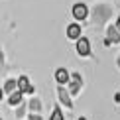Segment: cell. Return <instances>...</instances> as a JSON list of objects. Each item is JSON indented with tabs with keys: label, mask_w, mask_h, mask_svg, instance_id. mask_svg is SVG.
I'll use <instances>...</instances> for the list:
<instances>
[{
	"label": "cell",
	"mask_w": 120,
	"mask_h": 120,
	"mask_svg": "<svg viewBox=\"0 0 120 120\" xmlns=\"http://www.w3.org/2000/svg\"><path fill=\"white\" fill-rule=\"evenodd\" d=\"M116 30L120 32V16H118V20H116Z\"/></svg>",
	"instance_id": "cell-14"
},
{
	"label": "cell",
	"mask_w": 120,
	"mask_h": 120,
	"mask_svg": "<svg viewBox=\"0 0 120 120\" xmlns=\"http://www.w3.org/2000/svg\"><path fill=\"white\" fill-rule=\"evenodd\" d=\"M16 83H18V91L22 93V94H24V93H32V91H34L32 85H30V81H28V77H20Z\"/></svg>",
	"instance_id": "cell-3"
},
{
	"label": "cell",
	"mask_w": 120,
	"mask_h": 120,
	"mask_svg": "<svg viewBox=\"0 0 120 120\" xmlns=\"http://www.w3.org/2000/svg\"><path fill=\"white\" fill-rule=\"evenodd\" d=\"M77 51H79V55H89V53H91V43H89L87 38H79L77 39Z\"/></svg>",
	"instance_id": "cell-1"
},
{
	"label": "cell",
	"mask_w": 120,
	"mask_h": 120,
	"mask_svg": "<svg viewBox=\"0 0 120 120\" xmlns=\"http://www.w3.org/2000/svg\"><path fill=\"white\" fill-rule=\"evenodd\" d=\"M0 98H2V89H0Z\"/></svg>",
	"instance_id": "cell-15"
},
{
	"label": "cell",
	"mask_w": 120,
	"mask_h": 120,
	"mask_svg": "<svg viewBox=\"0 0 120 120\" xmlns=\"http://www.w3.org/2000/svg\"><path fill=\"white\" fill-rule=\"evenodd\" d=\"M30 118H32V120H41V118L38 116V114H30Z\"/></svg>",
	"instance_id": "cell-12"
},
{
	"label": "cell",
	"mask_w": 120,
	"mask_h": 120,
	"mask_svg": "<svg viewBox=\"0 0 120 120\" xmlns=\"http://www.w3.org/2000/svg\"><path fill=\"white\" fill-rule=\"evenodd\" d=\"M81 89V77L73 75V83H71V94H77V91Z\"/></svg>",
	"instance_id": "cell-8"
},
{
	"label": "cell",
	"mask_w": 120,
	"mask_h": 120,
	"mask_svg": "<svg viewBox=\"0 0 120 120\" xmlns=\"http://www.w3.org/2000/svg\"><path fill=\"white\" fill-rule=\"evenodd\" d=\"M67 38L69 39H79L81 38V28H79L77 24H71V26L67 28Z\"/></svg>",
	"instance_id": "cell-4"
},
{
	"label": "cell",
	"mask_w": 120,
	"mask_h": 120,
	"mask_svg": "<svg viewBox=\"0 0 120 120\" xmlns=\"http://www.w3.org/2000/svg\"><path fill=\"white\" fill-rule=\"evenodd\" d=\"M79 120H87V118H79Z\"/></svg>",
	"instance_id": "cell-16"
},
{
	"label": "cell",
	"mask_w": 120,
	"mask_h": 120,
	"mask_svg": "<svg viewBox=\"0 0 120 120\" xmlns=\"http://www.w3.org/2000/svg\"><path fill=\"white\" fill-rule=\"evenodd\" d=\"M114 101H116V102H120V93H116V94H114Z\"/></svg>",
	"instance_id": "cell-13"
},
{
	"label": "cell",
	"mask_w": 120,
	"mask_h": 120,
	"mask_svg": "<svg viewBox=\"0 0 120 120\" xmlns=\"http://www.w3.org/2000/svg\"><path fill=\"white\" fill-rule=\"evenodd\" d=\"M55 79H57V83L65 85V83H67V79H69V75H67L65 69H57V71H55Z\"/></svg>",
	"instance_id": "cell-6"
},
{
	"label": "cell",
	"mask_w": 120,
	"mask_h": 120,
	"mask_svg": "<svg viewBox=\"0 0 120 120\" xmlns=\"http://www.w3.org/2000/svg\"><path fill=\"white\" fill-rule=\"evenodd\" d=\"M20 102H22V93H20V91L12 93L8 97V104H10V106H16V104H20Z\"/></svg>",
	"instance_id": "cell-5"
},
{
	"label": "cell",
	"mask_w": 120,
	"mask_h": 120,
	"mask_svg": "<svg viewBox=\"0 0 120 120\" xmlns=\"http://www.w3.org/2000/svg\"><path fill=\"white\" fill-rule=\"evenodd\" d=\"M87 14H89V8L85 6V4H75V6H73L75 20H85V18H87Z\"/></svg>",
	"instance_id": "cell-2"
},
{
	"label": "cell",
	"mask_w": 120,
	"mask_h": 120,
	"mask_svg": "<svg viewBox=\"0 0 120 120\" xmlns=\"http://www.w3.org/2000/svg\"><path fill=\"white\" fill-rule=\"evenodd\" d=\"M59 98H61V102L65 106H71V98H69V94H67V91L63 87H59Z\"/></svg>",
	"instance_id": "cell-7"
},
{
	"label": "cell",
	"mask_w": 120,
	"mask_h": 120,
	"mask_svg": "<svg viewBox=\"0 0 120 120\" xmlns=\"http://www.w3.org/2000/svg\"><path fill=\"white\" fill-rule=\"evenodd\" d=\"M51 120H65V118H63V112L59 110V108H55L53 114H51Z\"/></svg>",
	"instance_id": "cell-11"
},
{
	"label": "cell",
	"mask_w": 120,
	"mask_h": 120,
	"mask_svg": "<svg viewBox=\"0 0 120 120\" xmlns=\"http://www.w3.org/2000/svg\"><path fill=\"white\" fill-rule=\"evenodd\" d=\"M108 36H110V38H106L108 39V41H120V32H118V30L116 28H108Z\"/></svg>",
	"instance_id": "cell-9"
},
{
	"label": "cell",
	"mask_w": 120,
	"mask_h": 120,
	"mask_svg": "<svg viewBox=\"0 0 120 120\" xmlns=\"http://www.w3.org/2000/svg\"><path fill=\"white\" fill-rule=\"evenodd\" d=\"M16 87H18V83H16V81H12V79H10V81H6V85H4V91L8 93V97H10L14 91H16Z\"/></svg>",
	"instance_id": "cell-10"
}]
</instances>
